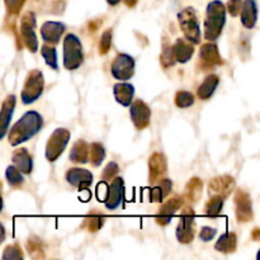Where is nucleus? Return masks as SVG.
Instances as JSON below:
<instances>
[{
  "instance_id": "obj_1",
  "label": "nucleus",
  "mask_w": 260,
  "mask_h": 260,
  "mask_svg": "<svg viewBox=\"0 0 260 260\" xmlns=\"http://www.w3.org/2000/svg\"><path fill=\"white\" fill-rule=\"evenodd\" d=\"M43 127V118L38 112L28 111L10 128L8 140L12 146H18L35 137Z\"/></svg>"
},
{
  "instance_id": "obj_2",
  "label": "nucleus",
  "mask_w": 260,
  "mask_h": 260,
  "mask_svg": "<svg viewBox=\"0 0 260 260\" xmlns=\"http://www.w3.org/2000/svg\"><path fill=\"white\" fill-rule=\"evenodd\" d=\"M226 23V8L221 0H213L207 5L205 19V38L210 42L217 40Z\"/></svg>"
},
{
  "instance_id": "obj_3",
  "label": "nucleus",
  "mask_w": 260,
  "mask_h": 260,
  "mask_svg": "<svg viewBox=\"0 0 260 260\" xmlns=\"http://www.w3.org/2000/svg\"><path fill=\"white\" fill-rule=\"evenodd\" d=\"M84 61L81 41L74 33H68L63 40V66L66 70H76Z\"/></svg>"
},
{
  "instance_id": "obj_4",
  "label": "nucleus",
  "mask_w": 260,
  "mask_h": 260,
  "mask_svg": "<svg viewBox=\"0 0 260 260\" xmlns=\"http://www.w3.org/2000/svg\"><path fill=\"white\" fill-rule=\"evenodd\" d=\"M178 20L185 40L193 45H198L201 42V27L196 10L192 7L185 8L178 13Z\"/></svg>"
},
{
  "instance_id": "obj_5",
  "label": "nucleus",
  "mask_w": 260,
  "mask_h": 260,
  "mask_svg": "<svg viewBox=\"0 0 260 260\" xmlns=\"http://www.w3.org/2000/svg\"><path fill=\"white\" fill-rule=\"evenodd\" d=\"M45 89V79L40 70H30L24 81L20 98L24 104H32L40 99Z\"/></svg>"
},
{
  "instance_id": "obj_6",
  "label": "nucleus",
  "mask_w": 260,
  "mask_h": 260,
  "mask_svg": "<svg viewBox=\"0 0 260 260\" xmlns=\"http://www.w3.org/2000/svg\"><path fill=\"white\" fill-rule=\"evenodd\" d=\"M69 141H70V131L62 127L56 128L46 145V159L50 162L56 161L65 151Z\"/></svg>"
},
{
  "instance_id": "obj_7",
  "label": "nucleus",
  "mask_w": 260,
  "mask_h": 260,
  "mask_svg": "<svg viewBox=\"0 0 260 260\" xmlns=\"http://www.w3.org/2000/svg\"><path fill=\"white\" fill-rule=\"evenodd\" d=\"M135 66H136V62L132 56L127 53H119L111 65L112 76L121 81L129 80L135 74Z\"/></svg>"
},
{
  "instance_id": "obj_8",
  "label": "nucleus",
  "mask_w": 260,
  "mask_h": 260,
  "mask_svg": "<svg viewBox=\"0 0 260 260\" xmlns=\"http://www.w3.org/2000/svg\"><path fill=\"white\" fill-rule=\"evenodd\" d=\"M194 238V211L190 207L184 208L180 213L177 228V239L180 244H190Z\"/></svg>"
},
{
  "instance_id": "obj_9",
  "label": "nucleus",
  "mask_w": 260,
  "mask_h": 260,
  "mask_svg": "<svg viewBox=\"0 0 260 260\" xmlns=\"http://www.w3.org/2000/svg\"><path fill=\"white\" fill-rule=\"evenodd\" d=\"M36 25H37V19H36L35 13H25L22 17V20H20V32H22V38L24 41L25 46L32 53L37 52L38 50V40L35 32Z\"/></svg>"
},
{
  "instance_id": "obj_10",
  "label": "nucleus",
  "mask_w": 260,
  "mask_h": 260,
  "mask_svg": "<svg viewBox=\"0 0 260 260\" xmlns=\"http://www.w3.org/2000/svg\"><path fill=\"white\" fill-rule=\"evenodd\" d=\"M129 114L131 121L137 129H145L150 124V117H151V109L141 99L132 101L129 104Z\"/></svg>"
},
{
  "instance_id": "obj_11",
  "label": "nucleus",
  "mask_w": 260,
  "mask_h": 260,
  "mask_svg": "<svg viewBox=\"0 0 260 260\" xmlns=\"http://www.w3.org/2000/svg\"><path fill=\"white\" fill-rule=\"evenodd\" d=\"M124 200V183L123 179L119 177H114L111 184L108 185V193L104 201L107 210L114 211L122 205Z\"/></svg>"
},
{
  "instance_id": "obj_12",
  "label": "nucleus",
  "mask_w": 260,
  "mask_h": 260,
  "mask_svg": "<svg viewBox=\"0 0 260 260\" xmlns=\"http://www.w3.org/2000/svg\"><path fill=\"white\" fill-rule=\"evenodd\" d=\"M200 65L203 70H208V69H213L215 66L222 65V58H221L217 45L213 42L205 43L200 50Z\"/></svg>"
},
{
  "instance_id": "obj_13",
  "label": "nucleus",
  "mask_w": 260,
  "mask_h": 260,
  "mask_svg": "<svg viewBox=\"0 0 260 260\" xmlns=\"http://www.w3.org/2000/svg\"><path fill=\"white\" fill-rule=\"evenodd\" d=\"M66 182L78 190H86L93 183V174L91 172L81 168H71L65 174Z\"/></svg>"
},
{
  "instance_id": "obj_14",
  "label": "nucleus",
  "mask_w": 260,
  "mask_h": 260,
  "mask_svg": "<svg viewBox=\"0 0 260 260\" xmlns=\"http://www.w3.org/2000/svg\"><path fill=\"white\" fill-rule=\"evenodd\" d=\"M235 212L239 222H248L253 218V205L251 198L244 190L239 189L235 194Z\"/></svg>"
},
{
  "instance_id": "obj_15",
  "label": "nucleus",
  "mask_w": 260,
  "mask_h": 260,
  "mask_svg": "<svg viewBox=\"0 0 260 260\" xmlns=\"http://www.w3.org/2000/svg\"><path fill=\"white\" fill-rule=\"evenodd\" d=\"M182 206H183V197L175 196V197L170 198L169 201H167V202L161 206V208H160L159 212H157L156 217H155L156 223H159V225L161 226H165L168 225V223L172 222V218L174 217L175 213L182 208Z\"/></svg>"
},
{
  "instance_id": "obj_16",
  "label": "nucleus",
  "mask_w": 260,
  "mask_h": 260,
  "mask_svg": "<svg viewBox=\"0 0 260 260\" xmlns=\"http://www.w3.org/2000/svg\"><path fill=\"white\" fill-rule=\"evenodd\" d=\"M17 98L15 95H8L7 99L3 102L2 109H0V140L7 136V132L9 131L10 122H12L13 113L15 109Z\"/></svg>"
},
{
  "instance_id": "obj_17",
  "label": "nucleus",
  "mask_w": 260,
  "mask_h": 260,
  "mask_svg": "<svg viewBox=\"0 0 260 260\" xmlns=\"http://www.w3.org/2000/svg\"><path fill=\"white\" fill-rule=\"evenodd\" d=\"M65 30L66 27L63 23L50 20V22L43 23V25L41 27V36L48 45H57Z\"/></svg>"
},
{
  "instance_id": "obj_18",
  "label": "nucleus",
  "mask_w": 260,
  "mask_h": 260,
  "mask_svg": "<svg viewBox=\"0 0 260 260\" xmlns=\"http://www.w3.org/2000/svg\"><path fill=\"white\" fill-rule=\"evenodd\" d=\"M168 162L167 157L161 152H155L151 155L149 160V173H150V183H156L157 180L161 179L167 173Z\"/></svg>"
},
{
  "instance_id": "obj_19",
  "label": "nucleus",
  "mask_w": 260,
  "mask_h": 260,
  "mask_svg": "<svg viewBox=\"0 0 260 260\" xmlns=\"http://www.w3.org/2000/svg\"><path fill=\"white\" fill-rule=\"evenodd\" d=\"M241 23L245 28L251 29L255 27L258 20V5L255 0H244L240 10Z\"/></svg>"
},
{
  "instance_id": "obj_20",
  "label": "nucleus",
  "mask_w": 260,
  "mask_h": 260,
  "mask_svg": "<svg viewBox=\"0 0 260 260\" xmlns=\"http://www.w3.org/2000/svg\"><path fill=\"white\" fill-rule=\"evenodd\" d=\"M173 53H174V58L177 62L185 63L192 58L193 53H194V47L193 43L189 41L184 40V38H178L175 41L174 45L172 46Z\"/></svg>"
},
{
  "instance_id": "obj_21",
  "label": "nucleus",
  "mask_w": 260,
  "mask_h": 260,
  "mask_svg": "<svg viewBox=\"0 0 260 260\" xmlns=\"http://www.w3.org/2000/svg\"><path fill=\"white\" fill-rule=\"evenodd\" d=\"M13 165L19 170L22 174L29 175L33 170V160L30 154L28 152L27 149L22 147V149H18L17 151H14L12 156Z\"/></svg>"
},
{
  "instance_id": "obj_22",
  "label": "nucleus",
  "mask_w": 260,
  "mask_h": 260,
  "mask_svg": "<svg viewBox=\"0 0 260 260\" xmlns=\"http://www.w3.org/2000/svg\"><path fill=\"white\" fill-rule=\"evenodd\" d=\"M172 188L173 182L169 178H161L157 180V184H155L150 190V202L161 203L170 194Z\"/></svg>"
},
{
  "instance_id": "obj_23",
  "label": "nucleus",
  "mask_w": 260,
  "mask_h": 260,
  "mask_svg": "<svg viewBox=\"0 0 260 260\" xmlns=\"http://www.w3.org/2000/svg\"><path fill=\"white\" fill-rule=\"evenodd\" d=\"M113 94L116 101L121 106L129 107V104L134 101L135 86L129 83H118L113 86Z\"/></svg>"
},
{
  "instance_id": "obj_24",
  "label": "nucleus",
  "mask_w": 260,
  "mask_h": 260,
  "mask_svg": "<svg viewBox=\"0 0 260 260\" xmlns=\"http://www.w3.org/2000/svg\"><path fill=\"white\" fill-rule=\"evenodd\" d=\"M234 187H235V182H234L233 178L228 177V175L213 178L210 183L211 192L216 193L218 196H222L223 198H226L230 194Z\"/></svg>"
},
{
  "instance_id": "obj_25",
  "label": "nucleus",
  "mask_w": 260,
  "mask_h": 260,
  "mask_svg": "<svg viewBox=\"0 0 260 260\" xmlns=\"http://www.w3.org/2000/svg\"><path fill=\"white\" fill-rule=\"evenodd\" d=\"M218 83H220V78L217 75H208L205 80L202 81L200 86H198L197 95L198 98L202 99V101H207L211 96L213 95V93L217 89Z\"/></svg>"
},
{
  "instance_id": "obj_26",
  "label": "nucleus",
  "mask_w": 260,
  "mask_h": 260,
  "mask_svg": "<svg viewBox=\"0 0 260 260\" xmlns=\"http://www.w3.org/2000/svg\"><path fill=\"white\" fill-rule=\"evenodd\" d=\"M70 160L75 164H86L89 161V145L84 140H78L71 147Z\"/></svg>"
},
{
  "instance_id": "obj_27",
  "label": "nucleus",
  "mask_w": 260,
  "mask_h": 260,
  "mask_svg": "<svg viewBox=\"0 0 260 260\" xmlns=\"http://www.w3.org/2000/svg\"><path fill=\"white\" fill-rule=\"evenodd\" d=\"M238 246V238L234 233H225L220 236L217 243L215 244V249L220 253L230 254L236 250Z\"/></svg>"
},
{
  "instance_id": "obj_28",
  "label": "nucleus",
  "mask_w": 260,
  "mask_h": 260,
  "mask_svg": "<svg viewBox=\"0 0 260 260\" xmlns=\"http://www.w3.org/2000/svg\"><path fill=\"white\" fill-rule=\"evenodd\" d=\"M106 159V149L101 142H93L89 145V161L93 167H101Z\"/></svg>"
},
{
  "instance_id": "obj_29",
  "label": "nucleus",
  "mask_w": 260,
  "mask_h": 260,
  "mask_svg": "<svg viewBox=\"0 0 260 260\" xmlns=\"http://www.w3.org/2000/svg\"><path fill=\"white\" fill-rule=\"evenodd\" d=\"M223 203H225V198L222 196L216 194L215 197L211 198L210 201L207 202L205 207V212L208 217L211 218H216L221 215L223 208Z\"/></svg>"
},
{
  "instance_id": "obj_30",
  "label": "nucleus",
  "mask_w": 260,
  "mask_h": 260,
  "mask_svg": "<svg viewBox=\"0 0 260 260\" xmlns=\"http://www.w3.org/2000/svg\"><path fill=\"white\" fill-rule=\"evenodd\" d=\"M41 53H42L46 63H47L51 69H53V70H57L58 65H57V51H56V48L50 45H43L42 48H41Z\"/></svg>"
},
{
  "instance_id": "obj_31",
  "label": "nucleus",
  "mask_w": 260,
  "mask_h": 260,
  "mask_svg": "<svg viewBox=\"0 0 260 260\" xmlns=\"http://www.w3.org/2000/svg\"><path fill=\"white\" fill-rule=\"evenodd\" d=\"M5 178H7L8 183H9L12 187H20L24 182V178H23V174L14 167V165H10V167L7 168L5 170Z\"/></svg>"
},
{
  "instance_id": "obj_32",
  "label": "nucleus",
  "mask_w": 260,
  "mask_h": 260,
  "mask_svg": "<svg viewBox=\"0 0 260 260\" xmlns=\"http://www.w3.org/2000/svg\"><path fill=\"white\" fill-rule=\"evenodd\" d=\"M104 221H106V217L102 213L91 212L86 217V228H88V230L90 233H96V231H99L102 229Z\"/></svg>"
},
{
  "instance_id": "obj_33",
  "label": "nucleus",
  "mask_w": 260,
  "mask_h": 260,
  "mask_svg": "<svg viewBox=\"0 0 260 260\" xmlns=\"http://www.w3.org/2000/svg\"><path fill=\"white\" fill-rule=\"evenodd\" d=\"M202 180L200 178H193L187 184V197L193 202H196L202 194Z\"/></svg>"
},
{
  "instance_id": "obj_34",
  "label": "nucleus",
  "mask_w": 260,
  "mask_h": 260,
  "mask_svg": "<svg viewBox=\"0 0 260 260\" xmlns=\"http://www.w3.org/2000/svg\"><path fill=\"white\" fill-rule=\"evenodd\" d=\"M194 104V95L190 91L180 90L175 94V106L178 108H189Z\"/></svg>"
},
{
  "instance_id": "obj_35",
  "label": "nucleus",
  "mask_w": 260,
  "mask_h": 260,
  "mask_svg": "<svg viewBox=\"0 0 260 260\" xmlns=\"http://www.w3.org/2000/svg\"><path fill=\"white\" fill-rule=\"evenodd\" d=\"M160 61H161V65L164 68H172L177 61L174 58V53H173V48L170 42H167V40H164L162 43V52L160 56Z\"/></svg>"
},
{
  "instance_id": "obj_36",
  "label": "nucleus",
  "mask_w": 260,
  "mask_h": 260,
  "mask_svg": "<svg viewBox=\"0 0 260 260\" xmlns=\"http://www.w3.org/2000/svg\"><path fill=\"white\" fill-rule=\"evenodd\" d=\"M112 46V29H107L102 35L101 41H99V52L101 55H106L109 52Z\"/></svg>"
},
{
  "instance_id": "obj_37",
  "label": "nucleus",
  "mask_w": 260,
  "mask_h": 260,
  "mask_svg": "<svg viewBox=\"0 0 260 260\" xmlns=\"http://www.w3.org/2000/svg\"><path fill=\"white\" fill-rule=\"evenodd\" d=\"M24 255H23L22 250H20L19 245L14 244V245H9L5 248L4 253H3V259H23Z\"/></svg>"
},
{
  "instance_id": "obj_38",
  "label": "nucleus",
  "mask_w": 260,
  "mask_h": 260,
  "mask_svg": "<svg viewBox=\"0 0 260 260\" xmlns=\"http://www.w3.org/2000/svg\"><path fill=\"white\" fill-rule=\"evenodd\" d=\"M118 172H119V167L117 162H114V161L108 162V165L104 168L103 174H102V180H104V182H108V180L113 179L114 177H117Z\"/></svg>"
},
{
  "instance_id": "obj_39",
  "label": "nucleus",
  "mask_w": 260,
  "mask_h": 260,
  "mask_svg": "<svg viewBox=\"0 0 260 260\" xmlns=\"http://www.w3.org/2000/svg\"><path fill=\"white\" fill-rule=\"evenodd\" d=\"M28 250H29V254L32 258H41L38 255V253H41L43 255V250L42 246H41V241L40 239L37 238H32L29 241H28Z\"/></svg>"
},
{
  "instance_id": "obj_40",
  "label": "nucleus",
  "mask_w": 260,
  "mask_h": 260,
  "mask_svg": "<svg viewBox=\"0 0 260 260\" xmlns=\"http://www.w3.org/2000/svg\"><path fill=\"white\" fill-rule=\"evenodd\" d=\"M25 0H5V5L9 12V14L17 15L22 10L23 5H24Z\"/></svg>"
},
{
  "instance_id": "obj_41",
  "label": "nucleus",
  "mask_w": 260,
  "mask_h": 260,
  "mask_svg": "<svg viewBox=\"0 0 260 260\" xmlns=\"http://www.w3.org/2000/svg\"><path fill=\"white\" fill-rule=\"evenodd\" d=\"M216 235H217V230H216V229L205 226V228L201 229L200 239L203 241V243H208V241L213 240Z\"/></svg>"
},
{
  "instance_id": "obj_42",
  "label": "nucleus",
  "mask_w": 260,
  "mask_h": 260,
  "mask_svg": "<svg viewBox=\"0 0 260 260\" xmlns=\"http://www.w3.org/2000/svg\"><path fill=\"white\" fill-rule=\"evenodd\" d=\"M241 5H243V0H229L228 7L225 8L226 10L230 13L231 17H238V15L240 14Z\"/></svg>"
},
{
  "instance_id": "obj_43",
  "label": "nucleus",
  "mask_w": 260,
  "mask_h": 260,
  "mask_svg": "<svg viewBox=\"0 0 260 260\" xmlns=\"http://www.w3.org/2000/svg\"><path fill=\"white\" fill-rule=\"evenodd\" d=\"M107 193H108V183L102 180L101 183H98L96 185V198L101 202H104L107 198Z\"/></svg>"
},
{
  "instance_id": "obj_44",
  "label": "nucleus",
  "mask_w": 260,
  "mask_h": 260,
  "mask_svg": "<svg viewBox=\"0 0 260 260\" xmlns=\"http://www.w3.org/2000/svg\"><path fill=\"white\" fill-rule=\"evenodd\" d=\"M5 240V228L2 222H0V244Z\"/></svg>"
},
{
  "instance_id": "obj_45",
  "label": "nucleus",
  "mask_w": 260,
  "mask_h": 260,
  "mask_svg": "<svg viewBox=\"0 0 260 260\" xmlns=\"http://www.w3.org/2000/svg\"><path fill=\"white\" fill-rule=\"evenodd\" d=\"M137 2H139V0H124V3H126L127 7H129V8H134L135 5L137 4Z\"/></svg>"
},
{
  "instance_id": "obj_46",
  "label": "nucleus",
  "mask_w": 260,
  "mask_h": 260,
  "mask_svg": "<svg viewBox=\"0 0 260 260\" xmlns=\"http://www.w3.org/2000/svg\"><path fill=\"white\" fill-rule=\"evenodd\" d=\"M253 239H254V240H258V239H259V229H255V230H254Z\"/></svg>"
},
{
  "instance_id": "obj_47",
  "label": "nucleus",
  "mask_w": 260,
  "mask_h": 260,
  "mask_svg": "<svg viewBox=\"0 0 260 260\" xmlns=\"http://www.w3.org/2000/svg\"><path fill=\"white\" fill-rule=\"evenodd\" d=\"M119 2H121V0H107V3H108L109 5H112V7H114V5H117Z\"/></svg>"
},
{
  "instance_id": "obj_48",
  "label": "nucleus",
  "mask_w": 260,
  "mask_h": 260,
  "mask_svg": "<svg viewBox=\"0 0 260 260\" xmlns=\"http://www.w3.org/2000/svg\"><path fill=\"white\" fill-rule=\"evenodd\" d=\"M3 211V197H2V185H0V212Z\"/></svg>"
}]
</instances>
